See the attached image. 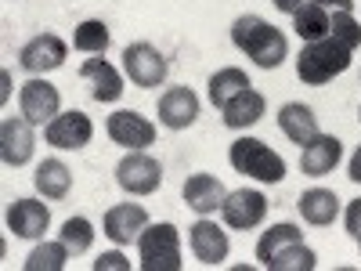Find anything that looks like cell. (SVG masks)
Listing matches in <instances>:
<instances>
[{
	"instance_id": "6da1fadb",
	"label": "cell",
	"mask_w": 361,
	"mask_h": 271,
	"mask_svg": "<svg viewBox=\"0 0 361 271\" xmlns=\"http://www.w3.org/2000/svg\"><path fill=\"white\" fill-rule=\"evenodd\" d=\"M231 44L246 58H253V66H260V69H279L289 58L286 33L260 15H238L231 22Z\"/></svg>"
},
{
	"instance_id": "7a4b0ae2",
	"label": "cell",
	"mask_w": 361,
	"mask_h": 271,
	"mask_svg": "<svg viewBox=\"0 0 361 271\" xmlns=\"http://www.w3.org/2000/svg\"><path fill=\"white\" fill-rule=\"evenodd\" d=\"M350 47H343L336 37H322L304 44V51L296 54V76L307 87H322L329 80H336L340 73L350 69Z\"/></svg>"
},
{
	"instance_id": "3957f363",
	"label": "cell",
	"mask_w": 361,
	"mask_h": 271,
	"mask_svg": "<svg viewBox=\"0 0 361 271\" xmlns=\"http://www.w3.org/2000/svg\"><path fill=\"white\" fill-rule=\"evenodd\" d=\"M228 163L238 174L260 181V185H279V181H286V159L267 141H260V138H238V141H231Z\"/></svg>"
},
{
	"instance_id": "277c9868",
	"label": "cell",
	"mask_w": 361,
	"mask_h": 271,
	"mask_svg": "<svg viewBox=\"0 0 361 271\" xmlns=\"http://www.w3.org/2000/svg\"><path fill=\"white\" fill-rule=\"evenodd\" d=\"M137 253H141V267L145 271H180V235L177 224L163 221V224H148L137 239Z\"/></svg>"
},
{
	"instance_id": "5b68a950",
	"label": "cell",
	"mask_w": 361,
	"mask_h": 271,
	"mask_svg": "<svg viewBox=\"0 0 361 271\" xmlns=\"http://www.w3.org/2000/svg\"><path fill=\"white\" fill-rule=\"evenodd\" d=\"M116 185L127 195H152L163 185V167L156 156H148L145 148H137V152H127L116 163Z\"/></svg>"
},
{
	"instance_id": "8992f818",
	"label": "cell",
	"mask_w": 361,
	"mask_h": 271,
	"mask_svg": "<svg viewBox=\"0 0 361 271\" xmlns=\"http://www.w3.org/2000/svg\"><path fill=\"white\" fill-rule=\"evenodd\" d=\"M123 73L130 76L134 87L152 90V87H159V83L166 80L170 62H166V54H163L159 47H152V44L141 40V44H130V47L123 51Z\"/></svg>"
},
{
	"instance_id": "52a82bcc",
	"label": "cell",
	"mask_w": 361,
	"mask_h": 271,
	"mask_svg": "<svg viewBox=\"0 0 361 271\" xmlns=\"http://www.w3.org/2000/svg\"><path fill=\"white\" fill-rule=\"evenodd\" d=\"M18 109H22V116L33 127H47L51 119L62 112V95H58V87L47 83L44 76H33V80H25L22 90H18Z\"/></svg>"
},
{
	"instance_id": "ba28073f",
	"label": "cell",
	"mask_w": 361,
	"mask_h": 271,
	"mask_svg": "<svg viewBox=\"0 0 361 271\" xmlns=\"http://www.w3.org/2000/svg\"><path fill=\"white\" fill-rule=\"evenodd\" d=\"M90 138H94V124H90V116L80 112V109L58 112L44 127V141L54 145V148H62V152H80V148L90 145Z\"/></svg>"
},
{
	"instance_id": "9c48e42d",
	"label": "cell",
	"mask_w": 361,
	"mask_h": 271,
	"mask_svg": "<svg viewBox=\"0 0 361 271\" xmlns=\"http://www.w3.org/2000/svg\"><path fill=\"white\" fill-rule=\"evenodd\" d=\"M221 217L235 231H253L267 217V199L257 188H235V192H228V199L221 206Z\"/></svg>"
},
{
	"instance_id": "30bf717a",
	"label": "cell",
	"mask_w": 361,
	"mask_h": 271,
	"mask_svg": "<svg viewBox=\"0 0 361 271\" xmlns=\"http://www.w3.org/2000/svg\"><path fill=\"white\" fill-rule=\"evenodd\" d=\"M109 138L119 145V148H127V152H137V148H148V145H156V124L152 119H145L141 112L134 109H119L109 116V124H105Z\"/></svg>"
},
{
	"instance_id": "8fae6325",
	"label": "cell",
	"mask_w": 361,
	"mask_h": 271,
	"mask_svg": "<svg viewBox=\"0 0 361 271\" xmlns=\"http://www.w3.org/2000/svg\"><path fill=\"white\" fill-rule=\"evenodd\" d=\"M66 40L62 37H54V33H40L33 37L29 44H22L18 51V66L25 73H33V76H44V73H54V69H62L66 66Z\"/></svg>"
},
{
	"instance_id": "7c38bea8",
	"label": "cell",
	"mask_w": 361,
	"mask_h": 271,
	"mask_svg": "<svg viewBox=\"0 0 361 271\" xmlns=\"http://www.w3.org/2000/svg\"><path fill=\"white\" fill-rule=\"evenodd\" d=\"M188 246L195 253L199 264L206 267H217L228 260L231 253V243H228V231L217 224V221H209V217H199L192 228H188Z\"/></svg>"
},
{
	"instance_id": "4fadbf2b",
	"label": "cell",
	"mask_w": 361,
	"mask_h": 271,
	"mask_svg": "<svg viewBox=\"0 0 361 271\" xmlns=\"http://www.w3.org/2000/svg\"><path fill=\"white\" fill-rule=\"evenodd\" d=\"M145 228H148V214H145V206H141V203H119V206L109 210L105 221H102L105 239H109V243H116V246H130V243H137Z\"/></svg>"
},
{
	"instance_id": "5bb4252c",
	"label": "cell",
	"mask_w": 361,
	"mask_h": 271,
	"mask_svg": "<svg viewBox=\"0 0 361 271\" xmlns=\"http://www.w3.org/2000/svg\"><path fill=\"white\" fill-rule=\"evenodd\" d=\"M33 148H37V138H33V124L25 116H8L0 124V159L8 167H25L33 159Z\"/></svg>"
},
{
	"instance_id": "9a60e30c",
	"label": "cell",
	"mask_w": 361,
	"mask_h": 271,
	"mask_svg": "<svg viewBox=\"0 0 361 271\" xmlns=\"http://www.w3.org/2000/svg\"><path fill=\"white\" fill-rule=\"evenodd\" d=\"M159 124L166 131H188L195 119H199V98L192 87H166L159 95Z\"/></svg>"
},
{
	"instance_id": "2e32d148",
	"label": "cell",
	"mask_w": 361,
	"mask_h": 271,
	"mask_svg": "<svg viewBox=\"0 0 361 271\" xmlns=\"http://www.w3.org/2000/svg\"><path fill=\"white\" fill-rule=\"evenodd\" d=\"M4 221L15 239H44V231L51 228V210L40 199H15Z\"/></svg>"
},
{
	"instance_id": "e0dca14e",
	"label": "cell",
	"mask_w": 361,
	"mask_h": 271,
	"mask_svg": "<svg viewBox=\"0 0 361 271\" xmlns=\"http://www.w3.org/2000/svg\"><path fill=\"white\" fill-rule=\"evenodd\" d=\"M180 199H185L199 217H209V214H217V210L224 206L228 188H224V181L214 177V174H192L185 181V188H180Z\"/></svg>"
},
{
	"instance_id": "ac0fdd59",
	"label": "cell",
	"mask_w": 361,
	"mask_h": 271,
	"mask_svg": "<svg viewBox=\"0 0 361 271\" xmlns=\"http://www.w3.org/2000/svg\"><path fill=\"white\" fill-rule=\"evenodd\" d=\"M340 156H343V141L336 134H314L304 145V152H300V170L307 177H325L336 170Z\"/></svg>"
},
{
	"instance_id": "d6986e66",
	"label": "cell",
	"mask_w": 361,
	"mask_h": 271,
	"mask_svg": "<svg viewBox=\"0 0 361 271\" xmlns=\"http://www.w3.org/2000/svg\"><path fill=\"white\" fill-rule=\"evenodd\" d=\"M80 76L90 83V98L94 102H119L123 98V76H119V69L112 62H105V58H87V62L80 66Z\"/></svg>"
},
{
	"instance_id": "ffe728a7",
	"label": "cell",
	"mask_w": 361,
	"mask_h": 271,
	"mask_svg": "<svg viewBox=\"0 0 361 271\" xmlns=\"http://www.w3.org/2000/svg\"><path fill=\"white\" fill-rule=\"evenodd\" d=\"M264 112H267V98L260 95V90L246 87L243 95H235V98L221 109V119H224L228 131H246V127L260 124Z\"/></svg>"
},
{
	"instance_id": "44dd1931",
	"label": "cell",
	"mask_w": 361,
	"mask_h": 271,
	"mask_svg": "<svg viewBox=\"0 0 361 271\" xmlns=\"http://www.w3.org/2000/svg\"><path fill=\"white\" fill-rule=\"evenodd\" d=\"M279 127H282V134H286L293 145H300V148H304L314 134H322L314 109L304 105V102H286V105L279 109Z\"/></svg>"
},
{
	"instance_id": "7402d4cb",
	"label": "cell",
	"mask_w": 361,
	"mask_h": 271,
	"mask_svg": "<svg viewBox=\"0 0 361 271\" xmlns=\"http://www.w3.org/2000/svg\"><path fill=\"white\" fill-rule=\"evenodd\" d=\"M296 210H300V217H304L307 224L325 228V224H333L340 217V195L329 192V188H307L304 195L296 199Z\"/></svg>"
},
{
	"instance_id": "603a6c76",
	"label": "cell",
	"mask_w": 361,
	"mask_h": 271,
	"mask_svg": "<svg viewBox=\"0 0 361 271\" xmlns=\"http://www.w3.org/2000/svg\"><path fill=\"white\" fill-rule=\"evenodd\" d=\"M33 185L44 199L58 203V199H66L73 192V170L62 163V159H44L33 174Z\"/></svg>"
},
{
	"instance_id": "cb8c5ba5",
	"label": "cell",
	"mask_w": 361,
	"mask_h": 271,
	"mask_svg": "<svg viewBox=\"0 0 361 271\" xmlns=\"http://www.w3.org/2000/svg\"><path fill=\"white\" fill-rule=\"evenodd\" d=\"M246 87H253V83H250V76H246L243 69L228 66V69H217L214 76H209L206 95H209V102H214V109H224L235 95H243Z\"/></svg>"
},
{
	"instance_id": "d4e9b609",
	"label": "cell",
	"mask_w": 361,
	"mask_h": 271,
	"mask_svg": "<svg viewBox=\"0 0 361 271\" xmlns=\"http://www.w3.org/2000/svg\"><path fill=\"white\" fill-rule=\"evenodd\" d=\"M293 29L304 44L322 40V37H329V29H333V11H325V8L314 4V0H307V4L293 15Z\"/></svg>"
},
{
	"instance_id": "484cf974",
	"label": "cell",
	"mask_w": 361,
	"mask_h": 271,
	"mask_svg": "<svg viewBox=\"0 0 361 271\" xmlns=\"http://www.w3.org/2000/svg\"><path fill=\"white\" fill-rule=\"evenodd\" d=\"M314 264H318L314 250L304 246V239H300V243H289V246H282L275 257H271L267 271H314Z\"/></svg>"
},
{
	"instance_id": "4316f807",
	"label": "cell",
	"mask_w": 361,
	"mask_h": 271,
	"mask_svg": "<svg viewBox=\"0 0 361 271\" xmlns=\"http://www.w3.org/2000/svg\"><path fill=\"white\" fill-rule=\"evenodd\" d=\"M109 40H112V33H109V25L102 18L80 22L76 33H73V47L76 51H87V54H105L109 51Z\"/></svg>"
},
{
	"instance_id": "83f0119b",
	"label": "cell",
	"mask_w": 361,
	"mask_h": 271,
	"mask_svg": "<svg viewBox=\"0 0 361 271\" xmlns=\"http://www.w3.org/2000/svg\"><path fill=\"white\" fill-rule=\"evenodd\" d=\"M300 239H304V231H300L296 224H275V228H267V231L260 235V243H257V260H260V267H267V260L275 257L282 246L300 243Z\"/></svg>"
},
{
	"instance_id": "f1b7e54d",
	"label": "cell",
	"mask_w": 361,
	"mask_h": 271,
	"mask_svg": "<svg viewBox=\"0 0 361 271\" xmlns=\"http://www.w3.org/2000/svg\"><path fill=\"white\" fill-rule=\"evenodd\" d=\"M69 246L58 239V243H40L33 253L25 257V271H62L66 260H69Z\"/></svg>"
},
{
	"instance_id": "f546056e",
	"label": "cell",
	"mask_w": 361,
	"mask_h": 271,
	"mask_svg": "<svg viewBox=\"0 0 361 271\" xmlns=\"http://www.w3.org/2000/svg\"><path fill=\"white\" fill-rule=\"evenodd\" d=\"M62 243L73 253H87L90 246H94V224H90L87 217H69L62 224Z\"/></svg>"
},
{
	"instance_id": "4dcf8cb0",
	"label": "cell",
	"mask_w": 361,
	"mask_h": 271,
	"mask_svg": "<svg viewBox=\"0 0 361 271\" xmlns=\"http://www.w3.org/2000/svg\"><path fill=\"white\" fill-rule=\"evenodd\" d=\"M329 37H336L343 47L357 51L361 47V22L354 18V11H333V29H329Z\"/></svg>"
},
{
	"instance_id": "1f68e13d",
	"label": "cell",
	"mask_w": 361,
	"mask_h": 271,
	"mask_svg": "<svg viewBox=\"0 0 361 271\" xmlns=\"http://www.w3.org/2000/svg\"><path fill=\"white\" fill-rule=\"evenodd\" d=\"M94 271H130V260L119 253V250H112V253H102L94 260Z\"/></svg>"
},
{
	"instance_id": "d6a6232c",
	"label": "cell",
	"mask_w": 361,
	"mask_h": 271,
	"mask_svg": "<svg viewBox=\"0 0 361 271\" xmlns=\"http://www.w3.org/2000/svg\"><path fill=\"white\" fill-rule=\"evenodd\" d=\"M343 228L350 239H361V199H354L347 210H343Z\"/></svg>"
},
{
	"instance_id": "836d02e7",
	"label": "cell",
	"mask_w": 361,
	"mask_h": 271,
	"mask_svg": "<svg viewBox=\"0 0 361 271\" xmlns=\"http://www.w3.org/2000/svg\"><path fill=\"white\" fill-rule=\"evenodd\" d=\"M325 11H354V0H314Z\"/></svg>"
},
{
	"instance_id": "e575fe53",
	"label": "cell",
	"mask_w": 361,
	"mask_h": 271,
	"mask_svg": "<svg viewBox=\"0 0 361 271\" xmlns=\"http://www.w3.org/2000/svg\"><path fill=\"white\" fill-rule=\"evenodd\" d=\"M271 4H275V8L282 11V15H296L300 8L307 4V0H271Z\"/></svg>"
},
{
	"instance_id": "d590c367",
	"label": "cell",
	"mask_w": 361,
	"mask_h": 271,
	"mask_svg": "<svg viewBox=\"0 0 361 271\" xmlns=\"http://www.w3.org/2000/svg\"><path fill=\"white\" fill-rule=\"evenodd\" d=\"M347 177L354 181V185H361V145H357V152L350 156V167H347Z\"/></svg>"
},
{
	"instance_id": "8d00e7d4",
	"label": "cell",
	"mask_w": 361,
	"mask_h": 271,
	"mask_svg": "<svg viewBox=\"0 0 361 271\" xmlns=\"http://www.w3.org/2000/svg\"><path fill=\"white\" fill-rule=\"evenodd\" d=\"M0 83H4V90H0V102L11 98V73H0Z\"/></svg>"
},
{
	"instance_id": "74e56055",
	"label": "cell",
	"mask_w": 361,
	"mask_h": 271,
	"mask_svg": "<svg viewBox=\"0 0 361 271\" xmlns=\"http://www.w3.org/2000/svg\"><path fill=\"white\" fill-rule=\"evenodd\" d=\"M357 246H361V239H357Z\"/></svg>"
},
{
	"instance_id": "f35d334b",
	"label": "cell",
	"mask_w": 361,
	"mask_h": 271,
	"mask_svg": "<svg viewBox=\"0 0 361 271\" xmlns=\"http://www.w3.org/2000/svg\"><path fill=\"white\" fill-rule=\"evenodd\" d=\"M357 119H361V116H357Z\"/></svg>"
}]
</instances>
